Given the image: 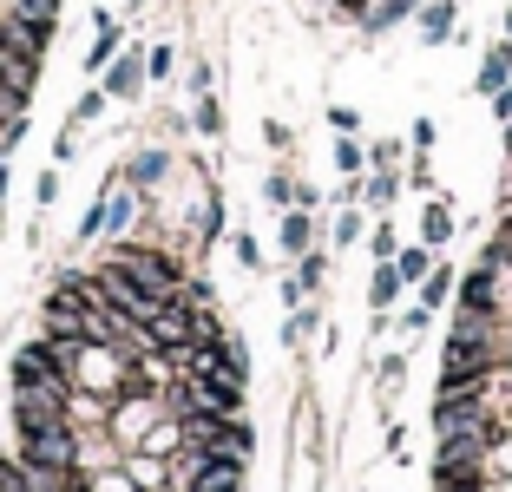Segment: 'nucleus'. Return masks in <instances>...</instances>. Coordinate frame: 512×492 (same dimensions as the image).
<instances>
[{
	"label": "nucleus",
	"instance_id": "nucleus-7",
	"mask_svg": "<svg viewBox=\"0 0 512 492\" xmlns=\"http://www.w3.org/2000/svg\"><path fill=\"white\" fill-rule=\"evenodd\" d=\"M283 250H289V256L316 250V210H302V204L283 210Z\"/></svg>",
	"mask_w": 512,
	"mask_h": 492
},
{
	"label": "nucleus",
	"instance_id": "nucleus-15",
	"mask_svg": "<svg viewBox=\"0 0 512 492\" xmlns=\"http://www.w3.org/2000/svg\"><path fill=\"white\" fill-rule=\"evenodd\" d=\"M263 197H270L276 210H289L296 204V178H289V171H270V178H263Z\"/></svg>",
	"mask_w": 512,
	"mask_h": 492
},
{
	"label": "nucleus",
	"instance_id": "nucleus-3",
	"mask_svg": "<svg viewBox=\"0 0 512 492\" xmlns=\"http://www.w3.org/2000/svg\"><path fill=\"white\" fill-rule=\"evenodd\" d=\"M453 27H460V0H421L414 7V40L421 46H447Z\"/></svg>",
	"mask_w": 512,
	"mask_h": 492
},
{
	"label": "nucleus",
	"instance_id": "nucleus-21",
	"mask_svg": "<svg viewBox=\"0 0 512 492\" xmlns=\"http://www.w3.org/2000/svg\"><path fill=\"white\" fill-rule=\"evenodd\" d=\"M171 66H178V53H171V46H145V73L151 79H165Z\"/></svg>",
	"mask_w": 512,
	"mask_h": 492
},
{
	"label": "nucleus",
	"instance_id": "nucleus-6",
	"mask_svg": "<svg viewBox=\"0 0 512 492\" xmlns=\"http://www.w3.org/2000/svg\"><path fill=\"white\" fill-rule=\"evenodd\" d=\"M506 79H512V40H506V33H499V40L486 46V60H480V79H473V86H480L486 99H493V92L506 86Z\"/></svg>",
	"mask_w": 512,
	"mask_h": 492
},
{
	"label": "nucleus",
	"instance_id": "nucleus-13",
	"mask_svg": "<svg viewBox=\"0 0 512 492\" xmlns=\"http://www.w3.org/2000/svg\"><path fill=\"white\" fill-rule=\"evenodd\" d=\"M322 276H329V256H322V250H302L296 256V283L302 289H322Z\"/></svg>",
	"mask_w": 512,
	"mask_h": 492
},
{
	"label": "nucleus",
	"instance_id": "nucleus-8",
	"mask_svg": "<svg viewBox=\"0 0 512 492\" xmlns=\"http://www.w3.org/2000/svg\"><path fill=\"white\" fill-rule=\"evenodd\" d=\"M401 289H407V283H401V269H394V263H381L375 276H368V302H375L381 315H388L394 302H401Z\"/></svg>",
	"mask_w": 512,
	"mask_h": 492
},
{
	"label": "nucleus",
	"instance_id": "nucleus-14",
	"mask_svg": "<svg viewBox=\"0 0 512 492\" xmlns=\"http://www.w3.org/2000/svg\"><path fill=\"white\" fill-rule=\"evenodd\" d=\"M447 296H453V269H427V276H421V302H427V309H440Z\"/></svg>",
	"mask_w": 512,
	"mask_h": 492
},
{
	"label": "nucleus",
	"instance_id": "nucleus-2",
	"mask_svg": "<svg viewBox=\"0 0 512 492\" xmlns=\"http://www.w3.org/2000/svg\"><path fill=\"white\" fill-rule=\"evenodd\" d=\"M119 53H125V27L106 14V7H92V46H86V73L99 79L112 60H119Z\"/></svg>",
	"mask_w": 512,
	"mask_h": 492
},
{
	"label": "nucleus",
	"instance_id": "nucleus-26",
	"mask_svg": "<svg viewBox=\"0 0 512 492\" xmlns=\"http://www.w3.org/2000/svg\"><path fill=\"white\" fill-rule=\"evenodd\" d=\"M506 40H512V0H506Z\"/></svg>",
	"mask_w": 512,
	"mask_h": 492
},
{
	"label": "nucleus",
	"instance_id": "nucleus-17",
	"mask_svg": "<svg viewBox=\"0 0 512 492\" xmlns=\"http://www.w3.org/2000/svg\"><path fill=\"white\" fill-rule=\"evenodd\" d=\"M394 250H401V237H394V224H375V237H368V256H381V263H394Z\"/></svg>",
	"mask_w": 512,
	"mask_h": 492
},
{
	"label": "nucleus",
	"instance_id": "nucleus-5",
	"mask_svg": "<svg viewBox=\"0 0 512 492\" xmlns=\"http://www.w3.org/2000/svg\"><path fill=\"white\" fill-rule=\"evenodd\" d=\"M99 86H106V99H138V86H145V46H125L119 60L99 73Z\"/></svg>",
	"mask_w": 512,
	"mask_h": 492
},
{
	"label": "nucleus",
	"instance_id": "nucleus-23",
	"mask_svg": "<svg viewBox=\"0 0 512 492\" xmlns=\"http://www.w3.org/2000/svg\"><path fill=\"white\" fill-rule=\"evenodd\" d=\"M33 197H40V210H53V197H60V171H40V184H33Z\"/></svg>",
	"mask_w": 512,
	"mask_h": 492
},
{
	"label": "nucleus",
	"instance_id": "nucleus-19",
	"mask_svg": "<svg viewBox=\"0 0 512 492\" xmlns=\"http://www.w3.org/2000/svg\"><path fill=\"white\" fill-rule=\"evenodd\" d=\"M335 164H342V171H348V178H355V171H362V145H355V132H342V145H335Z\"/></svg>",
	"mask_w": 512,
	"mask_h": 492
},
{
	"label": "nucleus",
	"instance_id": "nucleus-27",
	"mask_svg": "<svg viewBox=\"0 0 512 492\" xmlns=\"http://www.w3.org/2000/svg\"><path fill=\"white\" fill-rule=\"evenodd\" d=\"M506 158H512V119H506Z\"/></svg>",
	"mask_w": 512,
	"mask_h": 492
},
{
	"label": "nucleus",
	"instance_id": "nucleus-16",
	"mask_svg": "<svg viewBox=\"0 0 512 492\" xmlns=\"http://www.w3.org/2000/svg\"><path fill=\"white\" fill-rule=\"evenodd\" d=\"M355 243H362V217H355V210H335V250H355Z\"/></svg>",
	"mask_w": 512,
	"mask_h": 492
},
{
	"label": "nucleus",
	"instance_id": "nucleus-1",
	"mask_svg": "<svg viewBox=\"0 0 512 492\" xmlns=\"http://www.w3.org/2000/svg\"><path fill=\"white\" fill-rule=\"evenodd\" d=\"M112 263H119V269H132V276H138V283H145L158 302H165V296H178V289H184V276H191V269H184L178 256L145 250V243H119V250H112Z\"/></svg>",
	"mask_w": 512,
	"mask_h": 492
},
{
	"label": "nucleus",
	"instance_id": "nucleus-9",
	"mask_svg": "<svg viewBox=\"0 0 512 492\" xmlns=\"http://www.w3.org/2000/svg\"><path fill=\"white\" fill-rule=\"evenodd\" d=\"M191 125H197L204 138L224 132V105H217V92H191Z\"/></svg>",
	"mask_w": 512,
	"mask_h": 492
},
{
	"label": "nucleus",
	"instance_id": "nucleus-18",
	"mask_svg": "<svg viewBox=\"0 0 512 492\" xmlns=\"http://www.w3.org/2000/svg\"><path fill=\"white\" fill-rule=\"evenodd\" d=\"M99 112H106V86H92L86 99L73 105V125H92V119H99Z\"/></svg>",
	"mask_w": 512,
	"mask_h": 492
},
{
	"label": "nucleus",
	"instance_id": "nucleus-24",
	"mask_svg": "<svg viewBox=\"0 0 512 492\" xmlns=\"http://www.w3.org/2000/svg\"><path fill=\"white\" fill-rule=\"evenodd\" d=\"M434 138H440L434 119H414V151H434Z\"/></svg>",
	"mask_w": 512,
	"mask_h": 492
},
{
	"label": "nucleus",
	"instance_id": "nucleus-4",
	"mask_svg": "<svg viewBox=\"0 0 512 492\" xmlns=\"http://www.w3.org/2000/svg\"><path fill=\"white\" fill-rule=\"evenodd\" d=\"M119 178H125V184H132V191H138V197H145V191H158V184H165V178H171V151H158V145H145V151H132V158H125V164H119Z\"/></svg>",
	"mask_w": 512,
	"mask_h": 492
},
{
	"label": "nucleus",
	"instance_id": "nucleus-12",
	"mask_svg": "<svg viewBox=\"0 0 512 492\" xmlns=\"http://www.w3.org/2000/svg\"><path fill=\"white\" fill-rule=\"evenodd\" d=\"M394 197H401V178H394V171H375V178L362 184V204H375V210H388Z\"/></svg>",
	"mask_w": 512,
	"mask_h": 492
},
{
	"label": "nucleus",
	"instance_id": "nucleus-25",
	"mask_svg": "<svg viewBox=\"0 0 512 492\" xmlns=\"http://www.w3.org/2000/svg\"><path fill=\"white\" fill-rule=\"evenodd\" d=\"M493 119H499V125H506V119H512V79H506V86H499V92H493Z\"/></svg>",
	"mask_w": 512,
	"mask_h": 492
},
{
	"label": "nucleus",
	"instance_id": "nucleus-20",
	"mask_svg": "<svg viewBox=\"0 0 512 492\" xmlns=\"http://www.w3.org/2000/svg\"><path fill=\"white\" fill-rule=\"evenodd\" d=\"M368 164H375V171H394V164H401V138H381V145H368Z\"/></svg>",
	"mask_w": 512,
	"mask_h": 492
},
{
	"label": "nucleus",
	"instance_id": "nucleus-10",
	"mask_svg": "<svg viewBox=\"0 0 512 492\" xmlns=\"http://www.w3.org/2000/svg\"><path fill=\"white\" fill-rule=\"evenodd\" d=\"M447 237H453V204H427V217H421V243H427V250H440Z\"/></svg>",
	"mask_w": 512,
	"mask_h": 492
},
{
	"label": "nucleus",
	"instance_id": "nucleus-22",
	"mask_svg": "<svg viewBox=\"0 0 512 492\" xmlns=\"http://www.w3.org/2000/svg\"><path fill=\"white\" fill-rule=\"evenodd\" d=\"M230 250H237V263H243V269H263V243H256L250 230H243V237L230 243Z\"/></svg>",
	"mask_w": 512,
	"mask_h": 492
},
{
	"label": "nucleus",
	"instance_id": "nucleus-28",
	"mask_svg": "<svg viewBox=\"0 0 512 492\" xmlns=\"http://www.w3.org/2000/svg\"><path fill=\"white\" fill-rule=\"evenodd\" d=\"M125 7H145V0H125Z\"/></svg>",
	"mask_w": 512,
	"mask_h": 492
},
{
	"label": "nucleus",
	"instance_id": "nucleus-11",
	"mask_svg": "<svg viewBox=\"0 0 512 492\" xmlns=\"http://www.w3.org/2000/svg\"><path fill=\"white\" fill-rule=\"evenodd\" d=\"M394 269H401V283H421L427 269H434V250L427 243H407V250H394Z\"/></svg>",
	"mask_w": 512,
	"mask_h": 492
}]
</instances>
